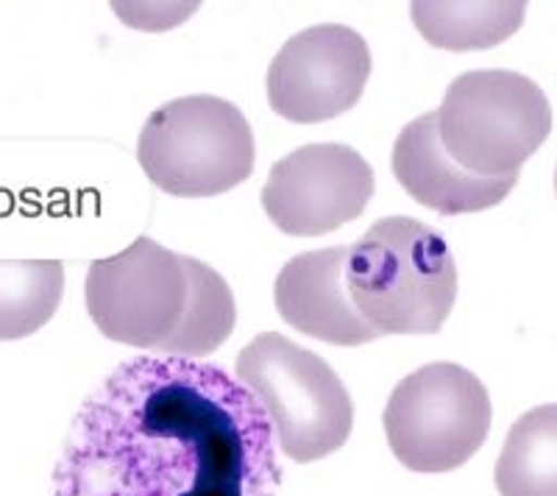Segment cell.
I'll return each instance as SVG.
<instances>
[{"label":"cell","instance_id":"6da1fadb","mask_svg":"<svg viewBox=\"0 0 557 496\" xmlns=\"http://www.w3.org/2000/svg\"><path fill=\"white\" fill-rule=\"evenodd\" d=\"M276 433L218 365L134 357L87 396L53 469V496H278Z\"/></svg>","mask_w":557,"mask_h":496},{"label":"cell","instance_id":"7a4b0ae2","mask_svg":"<svg viewBox=\"0 0 557 496\" xmlns=\"http://www.w3.org/2000/svg\"><path fill=\"white\" fill-rule=\"evenodd\" d=\"M84 299L92 324L114 344L198 360L235 330V296L215 268L139 237L89 265Z\"/></svg>","mask_w":557,"mask_h":496},{"label":"cell","instance_id":"3957f363","mask_svg":"<svg viewBox=\"0 0 557 496\" xmlns=\"http://www.w3.org/2000/svg\"><path fill=\"white\" fill-rule=\"evenodd\" d=\"M346 285L380 335H435L457 299L455 255L426 223L382 218L348 246Z\"/></svg>","mask_w":557,"mask_h":496},{"label":"cell","instance_id":"277c9868","mask_svg":"<svg viewBox=\"0 0 557 496\" xmlns=\"http://www.w3.org/2000/svg\"><path fill=\"white\" fill-rule=\"evenodd\" d=\"M235 380L265 408L278 449L296 463L337 452L351 435L355 405L315 351L278 332H260L235 360Z\"/></svg>","mask_w":557,"mask_h":496},{"label":"cell","instance_id":"5b68a950","mask_svg":"<svg viewBox=\"0 0 557 496\" xmlns=\"http://www.w3.org/2000/svg\"><path fill=\"white\" fill-rule=\"evenodd\" d=\"M441 140L462 171L482 178L519 176L552 132L544 89L513 71L457 76L437 109Z\"/></svg>","mask_w":557,"mask_h":496},{"label":"cell","instance_id":"8992f818","mask_svg":"<svg viewBox=\"0 0 557 496\" xmlns=\"http://www.w3.org/2000/svg\"><path fill=\"white\" fill-rule=\"evenodd\" d=\"M137 160L168 196L209 198L253 171V134L235 103L190 96L159 107L139 132Z\"/></svg>","mask_w":557,"mask_h":496},{"label":"cell","instance_id":"52a82bcc","mask_svg":"<svg viewBox=\"0 0 557 496\" xmlns=\"http://www.w3.org/2000/svg\"><path fill=\"white\" fill-rule=\"evenodd\" d=\"M491 416V396L480 376L457 363H432L393 388L382 424L401 466L418 474H444L480 452Z\"/></svg>","mask_w":557,"mask_h":496},{"label":"cell","instance_id":"ba28073f","mask_svg":"<svg viewBox=\"0 0 557 496\" xmlns=\"http://www.w3.org/2000/svg\"><path fill=\"white\" fill-rule=\"evenodd\" d=\"M371 196L374 171L355 148L315 142L271 168L262 210L285 235L318 237L357 221Z\"/></svg>","mask_w":557,"mask_h":496},{"label":"cell","instance_id":"9c48e42d","mask_svg":"<svg viewBox=\"0 0 557 496\" xmlns=\"http://www.w3.org/2000/svg\"><path fill=\"white\" fill-rule=\"evenodd\" d=\"M371 76L368 42L348 26L307 28L282 45L268 67V103L293 123H323L362 98Z\"/></svg>","mask_w":557,"mask_h":496},{"label":"cell","instance_id":"30bf717a","mask_svg":"<svg viewBox=\"0 0 557 496\" xmlns=\"http://www.w3.org/2000/svg\"><path fill=\"white\" fill-rule=\"evenodd\" d=\"M348 246L296 255L278 271L273 301L293 330L332 346H362L380 332L362 319L346 285Z\"/></svg>","mask_w":557,"mask_h":496},{"label":"cell","instance_id":"8fae6325","mask_svg":"<svg viewBox=\"0 0 557 496\" xmlns=\"http://www.w3.org/2000/svg\"><path fill=\"white\" fill-rule=\"evenodd\" d=\"M393 176L416 198L441 215H466L496 207L510 196L519 176L482 178L462 171L441 140L437 112L416 117L401 128L393 146Z\"/></svg>","mask_w":557,"mask_h":496},{"label":"cell","instance_id":"7c38bea8","mask_svg":"<svg viewBox=\"0 0 557 496\" xmlns=\"http://www.w3.org/2000/svg\"><path fill=\"white\" fill-rule=\"evenodd\" d=\"M502 496H557V405L527 410L496 460Z\"/></svg>","mask_w":557,"mask_h":496},{"label":"cell","instance_id":"4fadbf2b","mask_svg":"<svg viewBox=\"0 0 557 496\" xmlns=\"http://www.w3.org/2000/svg\"><path fill=\"white\" fill-rule=\"evenodd\" d=\"M527 3H412L410 17L418 34L444 51H476L494 48L513 37L524 23Z\"/></svg>","mask_w":557,"mask_h":496},{"label":"cell","instance_id":"5bb4252c","mask_svg":"<svg viewBox=\"0 0 557 496\" xmlns=\"http://www.w3.org/2000/svg\"><path fill=\"white\" fill-rule=\"evenodd\" d=\"M64 296L59 260H0V340H20L57 315Z\"/></svg>","mask_w":557,"mask_h":496},{"label":"cell","instance_id":"9a60e30c","mask_svg":"<svg viewBox=\"0 0 557 496\" xmlns=\"http://www.w3.org/2000/svg\"><path fill=\"white\" fill-rule=\"evenodd\" d=\"M555 193H557V171H555Z\"/></svg>","mask_w":557,"mask_h":496}]
</instances>
